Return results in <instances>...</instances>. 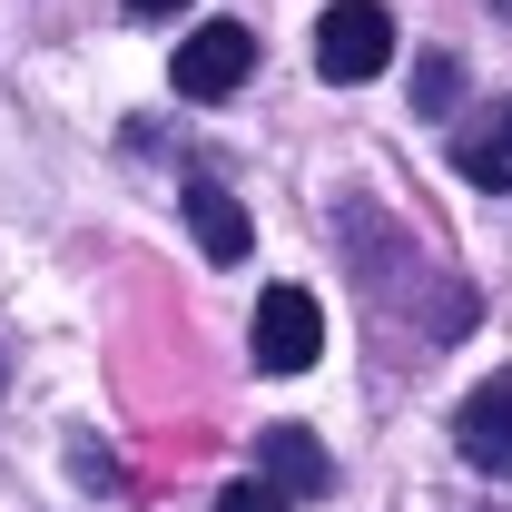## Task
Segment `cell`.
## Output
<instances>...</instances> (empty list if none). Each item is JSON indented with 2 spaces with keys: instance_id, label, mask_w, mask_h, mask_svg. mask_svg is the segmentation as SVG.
I'll list each match as a JSON object with an SVG mask.
<instances>
[{
  "instance_id": "1",
  "label": "cell",
  "mask_w": 512,
  "mask_h": 512,
  "mask_svg": "<svg viewBox=\"0 0 512 512\" xmlns=\"http://www.w3.org/2000/svg\"><path fill=\"white\" fill-rule=\"evenodd\" d=\"M256 365H266V375H306V365H316L325 355V316H316V296H306V286H266V296H256Z\"/></svg>"
},
{
  "instance_id": "2",
  "label": "cell",
  "mask_w": 512,
  "mask_h": 512,
  "mask_svg": "<svg viewBox=\"0 0 512 512\" xmlns=\"http://www.w3.org/2000/svg\"><path fill=\"white\" fill-rule=\"evenodd\" d=\"M394 60V20H384L375 0H345V10H325L316 20V69L335 89H355V79H375Z\"/></svg>"
},
{
  "instance_id": "3",
  "label": "cell",
  "mask_w": 512,
  "mask_h": 512,
  "mask_svg": "<svg viewBox=\"0 0 512 512\" xmlns=\"http://www.w3.org/2000/svg\"><path fill=\"white\" fill-rule=\"evenodd\" d=\"M256 69V30H237V20H207V30H188L178 40V99H237Z\"/></svg>"
},
{
  "instance_id": "4",
  "label": "cell",
  "mask_w": 512,
  "mask_h": 512,
  "mask_svg": "<svg viewBox=\"0 0 512 512\" xmlns=\"http://www.w3.org/2000/svg\"><path fill=\"white\" fill-rule=\"evenodd\" d=\"M453 444H463V463H473V473L512 483V375H493V384H473V394H463Z\"/></svg>"
},
{
  "instance_id": "5",
  "label": "cell",
  "mask_w": 512,
  "mask_h": 512,
  "mask_svg": "<svg viewBox=\"0 0 512 512\" xmlns=\"http://www.w3.org/2000/svg\"><path fill=\"white\" fill-rule=\"evenodd\" d=\"M256 483H276V493H325L335 463H325V444L306 424H266V434H256Z\"/></svg>"
},
{
  "instance_id": "6",
  "label": "cell",
  "mask_w": 512,
  "mask_h": 512,
  "mask_svg": "<svg viewBox=\"0 0 512 512\" xmlns=\"http://www.w3.org/2000/svg\"><path fill=\"white\" fill-rule=\"evenodd\" d=\"M188 227H197V247L217 256V266H237V256L256 247V227H247V207H237V197L217 188V178H197V188H188Z\"/></svg>"
},
{
  "instance_id": "7",
  "label": "cell",
  "mask_w": 512,
  "mask_h": 512,
  "mask_svg": "<svg viewBox=\"0 0 512 512\" xmlns=\"http://www.w3.org/2000/svg\"><path fill=\"white\" fill-rule=\"evenodd\" d=\"M453 168H463L473 188H493V197L512 188V99H503V109H483V119L453 138Z\"/></svg>"
},
{
  "instance_id": "8",
  "label": "cell",
  "mask_w": 512,
  "mask_h": 512,
  "mask_svg": "<svg viewBox=\"0 0 512 512\" xmlns=\"http://www.w3.org/2000/svg\"><path fill=\"white\" fill-rule=\"evenodd\" d=\"M453 89H463V69H453V60H424V69H414V99H424V109H453Z\"/></svg>"
},
{
  "instance_id": "9",
  "label": "cell",
  "mask_w": 512,
  "mask_h": 512,
  "mask_svg": "<svg viewBox=\"0 0 512 512\" xmlns=\"http://www.w3.org/2000/svg\"><path fill=\"white\" fill-rule=\"evenodd\" d=\"M217 512H286V493H276V483H227Z\"/></svg>"
},
{
  "instance_id": "10",
  "label": "cell",
  "mask_w": 512,
  "mask_h": 512,
  "mask_svg": "<svg viewBox=\"0 0 512 512\" xmlns=\"http://www.w3.org/2000/svg\"><path fill=\"white\" fill-rule=\"evenodd\" d=\"M128 10H138V20H178L188 0H128Z\"/></svg>"
},
{
  "instance_id": "11",
  "label": "cell",
  "mask_w": 512,
  "mask_h": 512,
  "mask_svg": "<svg viewBox=\"0 0 512 512\" xmlns=\"http://www.w3.org/2000/svg\"><path fill=\"white\" fill-rule=\"evenodd\" d=\"M0 384H10V355H0Z\"/></svg>"
}]
</instances>
